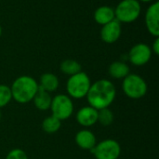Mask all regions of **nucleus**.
Segmentation results:
<instances>
[{
    "label": "nucleus",
    "instance_id": "nucleus-1",
    "mask_svg": "<svg viewBox=\"0 0 159 159\" xmlns=\"http://www.w3.org/2000/svg\"><path fill=\"white\" fill-rule=\"evenodd\" d=\"M116 96V89L112 81L100 79L91 84L86 96L89 106L96 110L108 108Z\"/></svg>",
    "mask_w": 159,
    "mask_h": 159
},
{
    "label": "nucleus",
    "instance_id": "nucleus-2",
    "mask_svg": "<svg viewBox=\"0 0 159 159\" xmlns=\"http://www.w3.org/2000/svg\"><path fill=\"white\" fill-rule=\"evenodd\" d=\"M39 89L38 82L30 75H21L17 77L11 87L12 100L19 103H28L33 101Z\"/></svg>",
    "mask_w": 159,
    "mask_h": 159
},
{
    "label": "nucleus",
    "instance_id": "nucleus-3",
    "mask_svg": "<svg viewBox=\"0 0 159 159\" xmlns=\"http://www.w3.org/2000/svg\"><path fill=\"white\" fill-rule=\"evenodd\" d=\"M90 86L89 76L81 71L68 78L66 82L67 95L72 99H83L87 96Z\"/></svg>",
    "mask_w": 159,
    "mask_h": 159
},
{
    "label": "nucleus",
    "instance_id": "nucleus-4",
    "mask_svg": "<svg viewBox=\"0 0 159 159\" xmlns=\"http://www.w3.org/2000/svg\"><path fill=\"white\" fill-rule=\"evenodd\" d=\"M142 7L138 0H122L115 8L116 19L120 23H131L141 15Z\"/></svg>",
    "mask_w": 159,
    "mask_h": 159
},
{
    "label": "nucleus",
    "instance_id": "nucleus-5",
    "mask_svg": "<svg viewBox=\"0 0 159 159\" xmlns=\"http://www.w3.org/2000/svg\"><path fill=\"white\" fill-rule=\"evenodd\" d=\"M122 89L127 97L133 100H138L146 95L148 86L146 81L141 75L136 74H129L123 79Z\"/></svg>",
    "mask_w": 159,
    "mask_h": 159
},
{
    "label": "nucleus",
    "instance_id": "nucleus-6",
    "mask_svg": "<svg viewBox=\"0 0 159 159\" xmlns=\"http://www.w3.org/2000/svg\"><path fill=\"white\" fill-rule=\"evenodd\" d=\"M51 116L61 121L68 119L74 113V102L67 94H58L51 100Z\"/></svg>",
    "mask_w": 159,
    "mask_h": 159
},
{
    "label": "nucleus",
    "instance_id": "nucleus-7",
    "mask_svg": "<svg viewBox=\"0 0 159 159\" xmlns=\"http://www.w3.org/2000/svg\"><path fill=\"white\" fill-rule=\"evenodd\" d=\"M90 153L96 159H118L121 154V146L116 140L106 139L97 143Z\"/></svg>",
    "mask_w": 159,
    "mask_h": 159
},
{
    "label": "nucleus",
    "instance_id": "nucleus-8",
    "mask_svg": "<svg viewBox=\"0 0 159 159\" xmlns=\"http://www.w3.org/2000/svg\"><path fill=\"white\" fill-rule=\"evenodd\" d=\"M151 48L144 43L134 45L129 52V60L135 66H143L149 62L152 57Z\"/></svg>",
    "mask_w": 159,
    "mask_h": 159
},
{
    "label": "nucleus",
    "instance_id": "nucleus-9",
    "mask_svg": "<svg viewBox=\"0 0 159 159\" xmlns=\"http://www.w3.org/2000/svg\"><path fill=\"white\" fill-rule=\"evenodd\" d=\"M145 25L147 31L155 37L159 36V2H153L145 13Z\"/></svg>",
    "mask_w": 159,
    "mask_h": 159
},
{
    "label": "nucleus",
    "instance_id": "nucleus-10",
    "mask_svg": "<svg viewBox=\"0 0 159 159\" xmlns=\"http://www.w3.org/2000/svg\"><path fill=\"white\" fill-rule=\"evenodd\" d=\"M122 34L121 23L116 20H113L105 25H102L101 29V38L106 44H113L116 42Z\"/></svg>",
    "mask_w": 159,
    "mask_h": 159
},
{
    "label": "nucleus",
    "instance_id": "nucleus-11",
    "mask_svg": "<svg viewBox=\"0 0 159 159\" xmlns=\"http://www.w3.org/2000/svg\"><path fill=\"white\" fill-rule=\"evenodd\" d=\"M75 117L80 126L84 128H89L98 123V110L89 105L84 106L78 110Z\"/></svg>",
    "mask_w": 159,
    "mask_h": 159
},
{
    "label": "nucleus",
    "instance_id": "nucleus-12",
    "mask_svg": "<svg viewBox=\"0 0 159 159\" xmlns=\"http://www.w3.org/2000/svg\"><path fill=\"white\" fill-rule=\"evenodd\" d=\"M75 141L78 147L88 151L92 150L97 143L95 134L89 129H82L78 131L75 137Z\"/></svg>",
    "mask_w": 159,
    "mask_h": 159
},
{
    "label": "nucleus",
    "instance_id": "nucleus-13",
    "mask_svg": "<svg viewBox=\"0 0 159 159\" xmlns=\"http://www.w3.org/2000/svg\"><path fill=\"white\" fill-rule=\"evenodd\" d=\"M116 19L115 9L109 6L99 7L94 12V20L100 25H105Z\"/></svg>",
    "mask_w": 159,
    "mask_h": 159
},
{
    "label": "nucleus",
    "instance_id": "nucleus-14",
    "mask_svg": "<svg viewBox=\"0 0 159 159\" xmlns=\"http://www.w3.org/2000/svg\"><path fill=\"white\" fill-rule=\"evenodd\" d=\"M60 85V81L57 75L52 73H45L40 76V81L38 86L41 89L51 93L58 89Z\"/></svg>",
    "mask_w": 159,
    "mask_h": 159
},
{
    "label": "nucleus",
    "instance_id": "nucleus-15",
    "mask_svg": "<svg viewBox=\"0 0 159 159\" xmlns=\"http://www.w3.org/2000/svg\"><path fill=\"white\" fill-rule=\"evenodd\" d=\"M108 74L114 79H124L129 74H130V69L125 61H116L109 65Z\"/></svg>",
    "mask_w": 159,
    "mask_h": 159
},
{
    "label": "nucleus",
    "instance_id": "nucleus-16",
    "mask_svg": "<svg viewBox=\"0 0 159 159\" xmlns=\"http://www.w3.org/2000/svg\"><path fill=\"white\" fill-rule=\"evenodd\" d=\"M51 100H52V97L50 96V93L39 88L36 94L34 95L33 99V102L36 109L40 111H47L50 108Z\"/></svg>",
    "mask_w": 159,
    "mask_h": 159
},
{
    "label": "nucleus",
    "instance_id": "nucleus-17",
    "mask_svg": "<svg viewBox=\"0 0 159 159\" xmlns=\"http://www.w3.org/2000/svg\"><path fill=\"white\" fill-rule=\"evenodd\" d=\"M60 69L64 75L71 76V75H74L81 72L82 66L77 61L72 60V59H67V60H64L63 61H61V63L60 65Z\"/></svg>",
    "mask_w": 159,
    "mask_h": 159
},
{
    "label": "nucleus",
    "instance_id": "nucleus-18",
    "mask_svg": "<svg viewBox=\"0 0 159 159\" xmlns=\"http://www.w3.org/2000/svg\"><path fill=\"white\" fill-rule=\"evenodd\" d=\"M61 127V121L53 116L46 117L42 122V129L48 134H53L60 130Z\"/></svg>",
    "mask_w": 159,
    "mask_h": 159
},
{
    "label": "nucleus",
    "instance_id": "nucleus-19",
    "mask_svg": "<svg viewBox=\"0 0 159 159\" xmlns=\"http://www.w3.org/2000/svg\"><path fill=\"white\" fill-rule=\"evenodd\" d=\"M115 120V115L109 108H103L98 110V121L102 126L107 127L113 124Z\"/></svg>",
    "mask_w": 159,
    "mask_h": 159
},
{
    "label": "nucleus",
    "instance_id": "nucleus-20",
    "mask_svg": "<svg viewBox=\"0 0 159 159\" xmlns=\"http://www.w3.org/2000/svg\"><path fill=\"white\" fill-rule=\"evenodd\" d=\"M12 100L10 87L7 85L0 84V109L7 106Z\"/></svg>",
    "mask_w": 159,
    "mask_h": 159
},
{
    "label": "nucleus",
    "instance_id": "nucleus-21",
    "mask_svg": "<svg viewBox=\"0 0 159 159\" xmlns=\"http://www.w3.org/2000/svg\"><path fill=\"white\" fill-rule=\"evenodd\" d=\"M6 159H28V157L22 149L15 148L7 153Z\"/></svg>",
    "mask_w": 159,
    "mask_h": 159
},
{
    "label": "nucleus",
    "instance_id": "nucleus-22",
    "mask_svg": "<svg viewBox=\"0 0 159 159\" xmlns=\"http://www.w3.org/2000/svg\"><path fill=\"white\" fill-rule=\"evenodd\" d=\"M152 53H154L155 55H158L159 54V37H156L152 48H151Z\"/></svg>",
    "mask_w": 159,
    "mask_h": 159
},
{
    "label": "nucleus",
    "instance_id": "nucleus-23",
    "mask_svg": "<svg viewBox=\"0 0 159 159\" xmlns=\"http://www.w3.org/2000/svg\"><path fill=\"white\" fill-rule=\"evenodd\" d=\"M138 1H139V2H143V3H151V2L153 3L155 0H138ZM156 1H157V0H156Z\"/></svg>",
    "mask_w": 159,
    "mask_h": 159
},
{
    "label": "nucleus",
    "instance_id": "nucleus-24",
    "mask_svg": "<svg viewBox=\"0 0 159 159\" xmlns=\"http://www.w3.org/2000/svg\"><path fill=\"white\" fill-rule=\"evenodd\" d=\"M2 33H3V29H2V26H1V24H0V37H1V35H2Z\"/></svg>",
    "mask_w": 159,
    "mask_h": 159
},
{
    "label": "nucleus",
    "instance_id": "nucleus-25",
    "mask_svg": "<svg viewBox=\"0 0 159 159\" xmlns=\"http://www.w3.org/2000/svg\"><path fill=\"white\" fill-rule=\"evenodd\" d=\"M2 119V113H1V109H0V121Z\"/></svg>",
    "mask_w": 159,
    "mask_h": 159
}]
</instances>
